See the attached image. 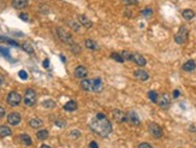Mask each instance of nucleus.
<instances>
[{
    "instance_id": "1",
    "label": "nucleus",
    "mask_w": 196,
    "mask_h": 148,
    "mask_svg": "<svg viewBox=\"0 0 196 148\" xmlns=\"http://www.w3.org/2000/svg\"><path fill=\"white\" fill-rule=\"evenodd\" d=\"M90 129L99 136L107 137L112 133V124L103 113H98L90 122Z\"/></svg>"
},
{
    "instance_id": "2",
    "label": "nucleus",
    "mask_w": 196,
    "mask_h": 148,
    "mask_svg": "<svg viewBox=\"0 0 196 148\" xmlns=\"http://www.w3.org/2000/svg\"><path fill=\"white\" fill-rule=\"evenodd\" d=\"M188 36H189V31L187 29V27H181L179 31H178V33L176 34V36H174V41H176L177 43H179V45H183V43L187 42Z\"/></svg>"
},
{
    "instance_id": "3",
    "label": "nucleus",
    "mask_w": 196,
    "mask_h": 148,
    "mask_svg": "<svg viewBox=\"0 0 196 148\" xmlns=\"http://www.w3.org/2000/svg\"><path fill=\"white\" fill-rule=\"evenodd\" d=\"M36 102V93L33 89H27L24 93V104L27 106H34Z\"/></svg>"
},
{
    "instance_id": "4",
    "label": "nucleus",
    "mask_w": 196,
    "mask_h": 148,
    "mask_svg": "<svg viewBox=\"0 0 196 148\" xmlns=\"http://www.w3.org/2000/svg\"><path fill=\"white\" fill-rule=\"evenodd\" d=\"M22 101V96L19 95V93L17 91H10L7 95V102L11 106H18Z\"/></svg>"
},
{
    "instance_id": "5",
    "label": "nucleus",
    "mask_w": 196,
    "mask_h": 148,
    "mask_svg": "<svg viewBox=\"0 0 196 148\" xmlns=\"http://www.w3.org/2000/svg\"><path fill=\"white\" fill-rule=\"evenodd\" d=\"M149 133L154 139H160L163 136V129L157 124V123H150L149 124Z\"/></svg>"
},
{
    "instance_id": "6",
    "label": "nucleus",
    "mask_w": 196,
    "mask_h": 148,
    "mask_svg": "<svg viewBox=\"0 0 196 148\" xmlns=\"http://www.w3.org/2000/svg\"><path fill=\"white\" fill-rule=\"evenodd\" d=\"M57 33H58L59 39H60L63 42H65L67 45H72V43H73L72 37H71V35H70L67 31H65V30L62 29V28H58V29H57Z\"/></svg>"
},
{
    "instance_id": "7",
    "label": "nucleus",
    "mask_w": 196,
    "mask_h": 148,
    "mask_svg": "<svg viewBox=\"0 0 196 148\" xmlns=\"http://www.w3.org/2000/svg\"><path fill=\"white\" fill-rule=\"evenodd\" d=\"M112 116L117 123H124L127 122V113H124L122 110H113Z\"/></svg>"
},
{
    "instance_id": "8",
    "label": "nucleus",
    "mask_w": 196,
    "mask_h": 148,
    "mask_svg": "<svg viewBox=\"0 0 196 148\" xmlns=\"http://www.w3.org/2000/svg\"><path fill=\"white\" fill-rule=\"evenodd\" d=\"M127 122L130 123L131 125H133V126H138V125L141 124V120H140L138 116H137L135 112H129V113H127Z\"/></svg>"
},
{
    "instance_id": "9",
    "label": "nucleus",
    "mask_w": 196,
    "mask_h": 148,
    "mask_svg": "<svg viewBox=\"0 0 196 148\" xmlns=\"http://www.w3.org/2000/svg\"><path fill=\"white\" fill-rule=\"evenodd\" d=\"M87 75H88V70H87L86 66L79 65V66H77V67L75 69V76H76L77 78H83V77H86Z\"/></svg>"
},
{
    "instance_id": "10",
    "label": "nucleus",
    "mask_w": 196,
    "mask_h": 148,
    "mask_svg": "<svg viewBox=\"0 0 196 148\" xmlns=\"http://www.w3.org/2000/svg\"><path fill=\"white\" fill-rule=\"evenodd\" d=\"M7 122H8L11 125H17V124H19V122H21V116H19V113H17V112L10 113V115L7 116Z\"/></svg>"
},
{
    "instance_id": "11",
    "label": "nucleus",
    "mask_w": 196,
    "mask_h": 148,
    "mask_svg": "<svg viewBox=\"0 0 196 148\" xmlns=\"http://www.w3.org/2000/svg\"><path fill=\"white\" fill-rule=\"evenodd\" d=\"M133 76H135L137 80H140V81H147V80L149 78L148 72H147V71H144V70H142V69L136 70V71H135V74H133Z\"/></svg>"
},
{
    "instance_id": "12",
    "label": "nucleus",
    "mask_w": 196,
    "mask_h": 148,
    "mask_svg": "<svg viewBox=\"0 0 196 148\" xmlns=\"http://www.w3.org/2000/svg\"><path fill=\"white\" fill-rule=\"evenodd\" d=\"M158 101H159L160 107L164 108V110H166V108H168V107H170V98H168V95H167V94L161 95V96H160V99H159Z\"/></svg>"
},
{
    "instance_id": "13",
    "label": "nucleus",
    "mask_w": 196,
    "mask_h": 148,
    "mask_svg": "<svg viewBox=\"0 0 196 148\" xmlns=\"http://www.w3.org/2000/svg\"><path fill=\"white\" fill-rule=\"evenodd\" d=\"M78 21H79V23L84 27V28H87V29H89V28H92L93 27V23H92V21L90 19H88L86 16H83V15H79L78 16Z\"/></svg>"
},
{
    "instance_id": "14",
    "label": "nucleus",
    "mask_w": 196,
    "mask_h": 148,
    "mask_svg": "<svg viewBox=\"0 0 196 148\" xmlns=\"http://www.w3.org/2000/svg\"><path fill=\"white\" fill-rule=\"evenodd\" d=\"M196 67V63L194 60H188L187 63H184L183 64V66H182V69L184 70V71H187V72H191V71H194Z\"/></svg>"
},
{
    "instance_id": "15",
    "label": "nucleus",
    "mask_w": 196,
    "mask_h": 148,
    "mask_svg": "<svg viewBox=\"0 0 196 148\" xmlns=\"http://www.w3.org/2000/svg\"><path fill=\"white\" fill-rule=\"evenodd\" d=\"M81 88L87 90V91H92L94 90V86H93V81L92 80H83L81 82Z\"/></svg>"
},
{
    "instance_id": "16",
    "label": "nucleus",
    "mask_w": 196,
    "mask_h": 148,
    "mask_svg": "<svg viewBox=\"0 0 196 148\" xmlns=\"http://www.w3.org/2000/svg\"><path fill=\"white\" fill-rule=\"evenodd\" d=\"M12 5L15 9H24L28 5V0H12Z\"/></svg>"
},
{
    "instance_id": "17",
    "label": "nucleus",
    "mask_w": 196,
    "mask_h": 148,
    "mask_svg": "<svg viewBox=\"0 0 196 148\" xmlns=\"http://www.w3.org/2000/svg\"><path fill=\"white\" fill-rule=\"evenodd\" d=\"M133 61L138 65V66H144L146 65V59H144V57L143 56H141V54H138V53H135L133 54Z\"/></svg>"
},
{
    "instance_id": "18",
    "label": "nucleus",
    "mask_w": 196,
    "mask_h": 148,
    "mask_svg": "<svg viewBox=\"0 0 196 148\" xmlns=\"http://www.w3.org/2000/svg\"><path fill=\"white\" fill-rule=\"evenodd\" d=\"M93 86H94V91H101L103 88V83H102V80L100 77H96L93 80Z\"/></svg>"
},
{
    "instance_id": "19",
    "label": "nucleus",
    "mask_w": 196,
    "mask_h": 148,
    "mask_svg": "<svg viewBox=\"0 0 196 148\" xmlns=\"http://www.w3.org/2000/svg\"><path fill=\"white\" fill-rule=\"evenodd\" d=\"M64 110L67 111V112H73V111H76L77 110V104L75 102V101H67L65 105H64Z\"/></svg>"
},
{
    "instance_id": "20",
    "label": "nucleus",
    "mask_w": 196,
    "mask_h": 148,
    "mask_svg": "<svg viewBox=\"0 0 196 148\" xmlns=\"http://www.w3.org/2000/svg\"><path fill=\"white\" fill-rule=\"evenodd\" d=\"M12 134V131H11V129L8 128V126H6V125H0V136L1 137H7V136H10Z\"/></svg>"
},
{
    "instance_id": "21",
    "label": "nucleus",
    "mask_w": 196,
    "mask_h": 148,
    "mask_svg": "<svg viewBox=\"0 0 196 148\" xmlns=\"http://www.w3.org/2000/svg\"><path fill=\"white\" fill-rule=\"evenodd\" d=\"M182 15H183V18L187 19V21H190V19H193V18L195 17V12H194L193 10H189V9L184 10Z\"/></svg>"
},
{
    "instance_id": "22",
    "label": "nucleus",
    "mask_w": 196,
    "mask_h": 148,
    "mask_svg": "<svg viewBox=\"0 0 196 148\" xmlns=\"http://www.w3.org/2000/svg\"><path fill=\"white\" fill-rule=\"evenodd\" d=\"M84 45H86V47L88 50H92V51H96L98 50V45L93 40H90V39H87L86 42H84Z\"/></svg>"
},
{
    "instance_id": "23",
    "label": "nucleus",
    "mask_w": 196,
    "mask_h": 148,
    "mask_svg": "<svg viewBox=\"0 0 196 148\" xmlns=\"http://www.w3.org/2000/svg\"><path fill=\"white\" fill-rule=\"evenodd\" d=\"M29 125H30L33 129H37V128H40V126L42 125V120L39 118H33L30 122H29Z\"/></svg>"
},
{
    "instance_id": "24",
    "label": "nucleus",
    "mask_w": 196,
    "mask_h": 148,
    "mask_svg": "<svg viewBox=\"0 0 196 148\" xmlns=\"http://www.w3.org/2000/svg\"><path fill=\"white\" fill-rule=\"evenodd\" d=\"M36 137H37L39 140L43 141V140H46V139L48 137V131H47V130H40V131H37Z\"/></svg>"
},
{
    "instance_id": "25",
    "label": "nucleus",
    "mask_w": 196,
    "mask_h": 148,
    "mask_svg": "<svg viewBox=\"0 0 196 148\" xmlns=\"http://www.w3.org/2000/svg\"><path fill=\"white\" fill-rule=\"evenodd\" d=\"M148 98H149L150 101H153V102H158V100H159V95H158V93L154 91V90L148 91Z\"/></svg>"
},
{
    "instance_id": "26",
    "label": "nucleus",
    "mask_w": 196,
    "mask_h": 148,
    "mask_svg": "<svg viewBox=\"0 0 196 148\" xmlns=\"http://www.w3.org/2000/svg\"><path fill=\"white\" fill-rule=\"evenodd\" d=\"M21 140L23 141V143H24V145H27V146H32V139H30V136H29V135H27V134H22V135H21Z\"/></svg>"
},
{
    "instance_id": "27",
    "label": "nucleus",
    "mask_w": 196,
    "mask_h": 148,
    "mask_svg": "<svg viewBox=\"0 0 196 148\" xmlns=\"http://www.w3.org/2000/svg\"><path fill=\"white\" fill-rule=\"evenodd\" d=\"M42 106L46 108H53V107H56V102L53 100H45L42 102Z\"/></svg>"
},
{
    "instance_id": "28",
    "label": "nucleus",
    "mask_w": 196,
    "mask_h": 148,
    "mask_svg": "<svg viewBox=\"0 0 196 148\" xmlns=\"http://www.w3.org/2000/svg\"><path fill=\"white\" fill-rule=\"evenodd\" d=\"M22 47H23V50H24L25 52H28V53H30V54H32V53H34V48H33V46H32V45H30L29 42H24Z\"/></svg>"
},
{
    "instance_id": "29",
    "label": "nucleus",
    "mask_w": 196,
    "mask_h": 148,
    "mask_svg": "<svg viewBox=\"0 0 196 148\" xmlns=\"http://www.w3.org/2000/svg\"><path fill=\"white\" fill-rule=\"evenodd\" d=\"M111 58H113V59L116 60V61H118V63H124V58H123V56L122 54H119V53H112L111 54Z\"/></svg>"
},
{
    "instance_id": "30",
    "label": "nucleus",
    "mask_w": 196,
    "mask_h": 148,
    "mask_svg": "<svg viewBox=\"0 0 196 148\" xmlns=\"http://www.w3.org/2000/svg\"><path fill=\"white\" fill-rule=\"evenodd\" d=\"M120 54L123 56L124 60H133V54L130 53V52H128V51H123Z\"/></svg>"
},
{
    "instance_id": "31",
    "label": "nucleus",
    "mask_w": 196,
    "mask_h": 148,
    "mask_svg": "<svg viewBox=\"0 0 196 148\" xmlns=\"http://www.w3.org/2000/svg\"><path fill=\"white\" fill-rule=\"evenodd\" d=\"M0 42H7V43H10V45H12V46H18V43L16 42V41H13V40H10V39H7V37H2V36H0Z\"/></svg>"
},
{
    "instance_id": "32",
    "label": "nucleus",
    "mask_w": 196,
    "mask_h": 148,
    "mask_svg": "<svg viewBox=\"0 0 196 148\" xmlns=\"http://www.w3.org/2000/svg\"><path fill=\"white\" fill-rule=\"evenodd\" d=\"M142 15H143L144 17H150V16L153 15V10H152L150 7H146L144 10H142Z\"/></svg>"
},
{
    "instance_id": "33",
    "label": "nucleus",
    "mask_w": 196,
    "mask_h": 148,
    "mask_svg": "<svg viewBox=\"0 0 196 148\" xmlns=\"http://www.w3.org/2000/svg\"><path fill=\"white\" fill-rule=\"evenodd\" d=\"M70 46H71V51H72L73 53H79V52H81V48H79V46H78L77 43L73 42V43L70 45Z\"/></svg>"
},
{
    "instance_id": "34",
    "label": "nucleus",
    "mask_w": 196,
    "mask_h": 148,
    "mask_svg": "<svg viewBox=\"0 0 196 148\" xmlns=\"http://www.w3.org/2000/svg\"><path fill=\"white\" fill-rule=\"evenodd\" d=\"M56 125L59 126V128H65L66 122L65 120H63V119H58V120H56Z\"/></svg>"
},
{
    "instance_id": "35",
    "label": "nucleus",
    "mask_w": 196,
    "mask_h": 148,
    "mask_svg": "<svg viewBox=\"0 0 196 148\" xmlns=\"http://www.w3.org/2000/svg\"><path fill=\"white\" fill-rule=\"evenodd\" d=\"M18 75H19V77H21L22 80H27V78H28V74H27L24 70H21V71L18 72Z\"/></svg>"
},
{
    "instance_id": "36",
    "label": "nucleus",
    "mask_w": 196,
    "mask_h": 148,
    "mask_svg": "<svg viewBox=\"0 0 196 148\" xmlns=\"http://www.w3.org/2000/svg\"><path fill=\"white\" fill-rule=\"evenodd\" d=\"M0 56L10 57V54H8V50H7V48H1V47H0Z\"/></svg>"
},
{
    "instance_id": "37",
    "label": "nucleus",
    "mask_w": 196,
    "mask_h": 148,
    "mask_svg": "<svg viewBox=\"0 0 196 148\" xmlns=\"http://www.w3.org/2000/svg\"><path fill=\"white\" fill-rule=\"evenodd\" d=\"M138 148H154L153 146H150L149 143H147V142H142V143H140V146Z\"/></svg>"
},
{
    "instance_id": "38",
    "label": "nucleus",
    "mask_w": 196,
    "mask_h": 148,
    "mask_svg": "<svg viewBox=\"0 0 196 148\" xmlns=\"http://www.w3.org/2000/svg\"><path fill=\"white\" fill-rule=\"evenodd\" d=\"M19 18H21L22 21H25V22H27V21L29 19V16H28L27 13H21V15H19Z\"/></svg>"
},
{
    "instance_id": "39",
    "label": "nucleus",
    "mask_w": 196,
    "mask_h": 148,
    "mask_svg": "<svg viewBox=\"0 0 196 148\" xmlns=\"http://www.w3.org/2000/svg\"><path fill=\"white\" fill-rule=\"evenodd\" d=\"M124 2L127 5H136L138 2V0H124Z\"/></svg>"
},
{
    "instance_id": "40",
    "label": "nucleus",
    "mask_w": 196,
    "mask_h": 148,
    "mask_svg": "<svg viewBox=\"0 0 196 148\" xmlns=\"http://www.w3.org/2000/svg\"><path fill=\"white\" fill-rule=\"evenodd\" d=\"M89 147H90V148H99V146H98V143H96L95 141H92V142L89 143Z\"/></svg>"
},
{
    "instance_id": "41",
    "label": "nucleus",
    "mask_w": 196,
    "mask_h": 148,
    "mask_svg": "<svg viewBox=\"0 0 196 148\" xmlns=\"http://www.w3.org/2000/svg\"><path fill=\"white\" fill-rule=\"evenodd\" d=\"M69 24H70V26H71V27H73V28H75V30H76V31H77V30L79 29V27H78V26H77V24H76V23H73V22H69Z\"/></svg>"
},
{
    "instance_id": "42",
    "label": "nucleus",
    "mask_w": 196,
    "mask_h": 148,
    "mask_svg": "<svg viewBox=\"0 0 196 148\" xmlns=\"http://www.w3.org/2000/svg\"><path fill=\"white\" fill-rule=\"evenodd\" d=\"M71 135H72V136H75V137H78V136L81 135V133H79V131H77V130H75V131H71Z\"/></svg>"
},
{
    "instance_id": "43",
    "label": "nucleus",
    "mask_w": 196,
    "mask_h": 148,
    "mask_svg": "<svg viewBox=\"0 0 196 148\" xmlns=\"http://www.w3.org/2000/svg\"><path fill=\"white\" fill-rule=\"evenodd\" d=\"M4 116H5V110H4V107L0 106V118H2Z\"/></svg>"
},
{
    "instance_id": "44",
    "label": "nucleus",
    "mask_w": 196,
    "mask_h": 148,
    "mask_svg": "<svg viewBox=\"0 0 196 148\" xmlns=\"http://www.w3.org/2000/svg\"><path fill=\"white\" fill-rule=\"evenodd\" d=\"M43 66H45L46 69H48V67H49V60L48 59L45 60V61H43Z\"/></svg>"
},
{
    "instance_id": "45",
    "label": "nucleus",
    "mask_w": 196,
    "mask_h": 148,
    "mask_svg": "<svg viewBox=\"0 0 196 148\" xmlns=\"http://www.w3.org/2000/svg\"><path fill=\"white\" fill-rule=\"evenodd\" d=\"M178 96H179V90L176 89V90L173 91V98H178Z\"/></svg>"
},
{
    "instance_id": "46",
    "label": "nucleus",
    "mask_w": 196,
    "mask_h": 148,
    "mask_svg": "<svg viewBox=\"0 0 196 148\" xmlns=\"http://www.w3.org/2000/svg\"><path fill=\"white\" fill-rule=\"evenodd\" d=\"M4 81H5V80H4V77H2L1 75H0V86H1L2 83H4Z\"/></svg>"
},
{
    "instance_id": "47",
    "label": "nucleus",
    "mask_w": 196,
    "mask_h": 148,
    "mask_svg": "<svg viewBox=\"0 0 196 148\" xmlns=\"http://www.w3.org/2000/svg\"><path fill=\"white\" fill-rule=\"evenodd\" d=\"M41 148H51V147H49V146H46V145H42Z\"/></svg>"
},
{
    "instance_id": "48",
    "label": "nucleus",
    "mask_w": 196,
    "mask_h": 148,
    "mask_svg": "<svg viewBox=\"0 0 196 148\" xmlns=\"http://www.w3.org/2000/svg\"><path fill=\"white\" fill-rule=\"evenodd\" d=\"M60 58H62V60H63V61H65V57H64V56H60Z\"/></svg>"
},
{
    "instance_id": "49",
    "label": "nucleus",
    "mask_w": 196,
    "mask_h": 148,
    "mask_svg": "<svg viewBox=\"0 0 196 148\" xmlns=\"http://www.w3.org/2000/svg\"><path fill=\"white\" fill-rule=\"evenodd\" d=\"M173 1H176V0H173Z\"/></svg>"
}]
</instances>
